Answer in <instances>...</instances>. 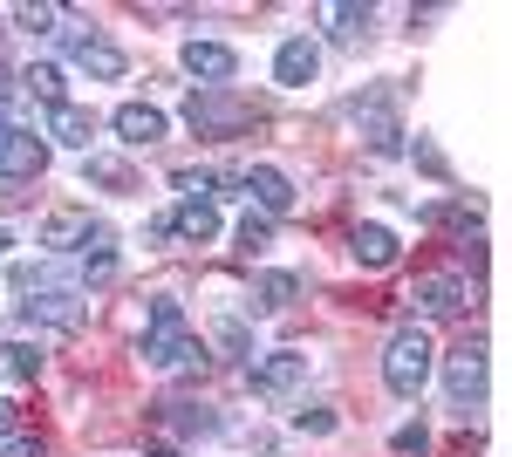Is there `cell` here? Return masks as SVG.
I'll return each mask as SVG.
<instances>
[{
	"instance_id": "obj_1",
	"label": "cell",
	"mask_w": 512,
	"mask_h": 457,
	"mask_svg": "<svg viewBox=\"0 0 512 457\" xmlns=\"http://www.w3.org/2000/svg\"><path fill=\"white\" fill-rule=\"evenodd\" d=\"M137 355H144L151 369H164V376H205V342L185 328L178 294H158V301H151V321H144Z\"/></svg>"
},
{
	"instance_id": "obj_2",
	"label": "cell",
	"mask_w": 512,
	"mask_h": 457,
	"mask_svg": "<svg viewBox=\"0 0 512 457\" xmlns=\"http://www.w3.org/2000/svg\"><path fill=\"white\" fill-rule=\"evenodd\" d=\"M431 369H437V348H431V328L424 321H403L390 335V348H383V389L390 396H417L424 382H431Z\"/></svg>"
},
{
	"instance_id": "obj_3",
	"label": "cell",
	"mask_w": 512,
	"mask_h": 457,
	"mask_svg": "<svg viewBox=\"0 0 512 457\" xmlns=\"http://www.w3.org/2000/svg\"><path fill=\"white\" fill-rule=\"evenodd\" d=\"M253 123V103L233 96V89H192L185 96V130L192 137H226V130H246Z\"/></svg>"
},
{
	"instance_id": "obj_4",
	"label": "cell",
	"mask_w": 512,
	"mask_h": 457,
	"mask_svg": "<svg viewBox=\"0 0 512 457\" xmlns=\"http://www.w3.org/2000/svg\"><path fill=\"white\" fill-rule=\"evenodd\" d=\"M410 301H417V314H431V321H451V314H465L478 301V280L458 273V267H431V273H417Z\"/></svg>"
},
{
	"instance_id": "obj_5",
	"label": "cell",
	"mask_w": 512,
	"mask_h": 457,
	"mask_svg": "<svg viewBox=\"0 0 512 457\" xmlns=\"http://www.w3.org/2000/svg\"><path fill=\"white\" fill-rule=\"evenodd\" d=\"M444 396H451L458 417H472L478 403H485V342H478V335L444 355Z\"/></svg>"
},
{
	"instance_id": "obj_6",
	"label": "cell",
	"mask_w": 512,
	"mask_h": 457,
	"mask_svg": "<svg viewBox=\"0 0 512 457\" xmlns=\"http://www.w3.org/2000/svg\"><path fill=\"white\" fill-rule=\"evenodd\" d=\"M246 376H253V396H260V403H294V396L308 389V355H301V348H274V355H260Z\"/></svg>"
},
{
	"instance_id": "obj_7",
	"label": "cell",
	"mask_w": 512,
	"mask_h": 457,
	"mask_svg": "<svg viewBox=\"0 0 512 457\" xmlns=\"http://www.w3.org/2000/svg\"><path fill=\"white\" fill-rule=\"evenodd\" d=\"M41 171H48V144H41L28 123H0V178L35 185Z\"/></svg>"
},
{
	"instance_id": "obj_8",
	"label": "cell",
	"mask_w": 512,
	"mask_h": 457,
	"mask_svg": "<svg viewBox=\"0 0 512 457\" xmlns=\"http://www.w3.org/2000/svg\"><path fill=\"white\" fill-rule=\"evenodd\" d=\"M82 314H89V301H82L76 287H48V294H35V301H21V328H82Z\"/></svg>"
},
{
	"instance_id": "obj_9",
	"label": "cell",
	"mask_w": 512,
	"mask_h": 457,
	"mask_svg": "<svg viewBox=\"0 0 512 457\" xmlns=\"http://www.w3.org/2000/svg\"><path fill=\"white\" fill-rule=\"evenodd\" d=\"M178 62H185V76H198L205 82V89H226V82L239 76V55L233 48H226V41H185V48H178Z\"/></svg>"
},
{
	"instance_id": "obj_10",
	"label": "cell",
	"mask_w": 512,
	"mask_h": 457,
	"mask_svg": "<svg viewBox=\"0 0 512 457\" xmlns=\"http://www.w3.org/2000/svg\"><path fill=\"white\" fill-rule=\"evenodd\" d=\"M110 130H117V144H130V151H151V144L171 137V116H164L158 103H123V110L110 116Z\"/></svg>"
},
{
	"instance_id": "obj_11",
	"label": "cell",
	"mask_w": 512,
	"mask_h": 457,
	"mask_svg": "<svg viewBox=\"0 0 512 457\" xmlns=\"http://www.w3.org/2000/svg\"><path fill=\"white\" fill-rule=\"evenodd\" d=\"M69 62H76L82 76H96V82H117L123 69H130V55H123L110 35H69Z\"/></svg>"
},
{
	"instance_id": "obj_12",
	"label": "cell",
	"mask_w": 512,
	"mask_h": 457,
	"mask_svg": "<svg viewBox=\"0 0 512 457\" xmlns=\"http://www.w3.org/2000/svg\"><path fill=\"white\" fill-rule=\"evenodd\" d=\"M41 144L89 151V144H96V110H89V103H55V110H48V130H41Z\"/></svg>"
},
{
	"instance_id": "obj_13",
	"label": "cell",
	"mask_w": 512,
	"mask_h": 457,
	"mask_svg": "<svg viewBox=\"0 0 512 457\" xmlns=\"http://www.w3.org/2000/svg\"><path fill=\"white\" fill-rule=\"evenodd\" d=\"M246 191H253V205H260V219H280V212H294V178L280 171V164H246Z\"/></svg>"
},
{
	"instance_id": "obj_14",
	"label": "cell",
	"mask_w": 512,
	"mask_h": 457,
	"mask_svg": "<svg viewBox=\"0 0 512 457\" xmlns=\"http://www.w3.org/2000/svg\"><path fill=\"white\" fill-rule=\"evenodd\" d=\"M315 76H321V48L308 35H287L274 48V82H280V89H308Z\"/></svg>"
},
{
	"instance_id": "obj_15",
	"label": "cell",
	"mask_w": 512,
	"mask_h": 457,
	"mask_svg": "<svg viewBox=\"0 0 512 457\" xmlns=\"http://www.w3.org/2000/svg\"><path fill=\"white\" fill-rule=\"evenodd\" d=\"M96 226H103V219H89V212H76V205H62V212L41 219V246H48V253H82V246L96 239Z\"/></svg>"
},
{
	"instance_id": "obj_16",
	"label": "cell",
	"mask_w": 512,
	"mask_h": 457,
	"mask_svg": "<svg viewBox=\"0 0 512 457\" xmlns=\"http://www.w3.org/2000/svg\"><path fill=\"white\" fill-rule=\"evenodd\" d=\"M158 430L198 444V437H219L226 423H219V410H205V403H158Z\"/></svg>"
},
{
	"instance_id": "obj_17",
	"label": "cell",
	"mask_w": 512,
	"mask_h": 457,
	"mask_svg": "<svg viewBox=\"0 0 512 457\" xmlns=\"http://www.w3.org/2000/svg\"><path fill=\"white\" fill-rule=\"evenodd\" d=\"M349 253H355V267L383 273V267H396V253H403V239H396L390 226H355V232H349Z\"/></svg>"
},
{
	"instance_id": "obj_18",
	"label": "cell",
	"mask_w": 512,
	"mask_h": 457,
	"mask_svg": "<svg viewBox=\"0 0 512 457\" xmlns=\"http://www.w3.org/2000/svg\"><path fill=\"white\" fill-rule=\"evenodd\" d=\"M321 21H328V41H342V48H362L369 28H376V14H369L362 0H335V7H321Z\"/></svg>"
},
{
	"instance_id": "obj_19",
	"label": "cell",
	"mask_w": 512,
	"mask_h": 457,
	"mask_svg": "<svg viewBox=\"0 0 512 457\" xmlns=\"http://www.w3.org/2000/svg\"><path fill=\"white\" fill-rule=\"evenodd\" d=\"M171 232H178V239H192V246H212V239H219V205H205V198H178Z\"/></svg>"
},
{
	"instance_id": "obj_20",
	"label": "cell",
	"mask_w": 512,
	"mask_h": 457,
	"mask_svg": "<svg viewBox=\"0 0 512 457\" xmlns=\"http://www.w3.org/2000/svg\"><path fill=\"white\" fill-rule=\"evenodd\" d=\"M417 219H424L431 232H458V239H472V232H478V205H465V198H431Z\"/></svg>"
},
{
	"instance_id": "obj_21",
	"label": "cell",
	"mask_w": 512,
	"mask_h": 457,
	"mask_svg": "<svg viewBox=\"0 0 512 457\" xmlns=\"http://www.w3.org/2000/svg\"><path fill=\"white\" fill-rule=\"evenodd\" d=\"M14 89H21L28 103H48V110H55V103H69V96H62V69H55V62H28V69L14 76Z\"/></svg>"
},
{
	"instance_id": "obj_22",
	"label": "cell",
	"mask_w": 512,
	"mask_h": 457,
	"mask_svg": "<svg viewBox=\"0 0 512 457\" xmlns=\"http://www.w3.org/2000/svg\"><path fill=\"white\" fill-rule=\"evenodd\" d=\"M294 294H301V280H294V273H260V280H253V307H260V314L294 307Z\"/></svg>"
},
{
	"instance_id": "obj_23",
	"label": "cell",
	"mask_w": 512,
	"mask_h": 457,
	"mask_svg": "<svg viewBox=\"0 0 512 457\" xmlns=\"http://www.w3.org/2000/svg\"><path fill=\"white\" fill-rule=\"evenodd\" d=\"M0 376H7V382H35L41 376V348L21 342V335H14V342H0Z\"/></svg>"
},
{
	"instance_id": "obj_24",
	"label": "cell",
	"mask_w": 512,
	"mask_h": 457,
	"mask_svg": "<svg viewBox=\"0 0 512 457\" xmlns=\"http://www.w3.org/2000/svg\"><path fill=\"white\" fill-rule=\"evenodd\" d=\"M267 246H274V219H260V212H246V219L233 226V253H239V260H260Z\"/></svg>"
},
{
	"instance_id": "obj_25",
	"label": "cell",
	"mask_w": 512,
	"mask_h": 457,
	"mask_svg": "<svg viewBox=\"0 0 512 457\" xmlns=\"http://www.w3.org/2000/svg\"><path fill=\"white\" fill-rule=\"evenodd\" d=\"M14 28H28V35H62V7H14Z\"/></svg>"
},
{
	"instance_id": "obj_26",
	"label": "cell",
	"mask_w": 512,
	"mask_h": 457,
	"mask_svg": "<svg viewBox=\"0 0 512 457\" xmlns=\"http://www.w3.org/2000/svg\"><path fill=\"white\" fill-rule=\"evenodd\" d=\"M171 185H178V198H205V205H219V178H212V171H178Z\"/></svg>"
},
{
	"instance_id": "obj_27",
	"label": "cell",
	"mask_w": 512,
	"mask_h": 457,
	"mask_svg": "<svg viewBox=\"0 0 512 457\" xmlns=\"http://www.w3.org/2000/svg\"><path fill=\"white\" fill-rule=\"evenodd\" d=\"M390 451L396 457H424V451H431V430H424V423H403V430L390 437Z\"/></svg>"
},
{
	"instance_id": "obj_28",
	"label": "cell",
	"mask_w": 512,
	"mask_h": 457,
	"mask_svg": "<svg viewBox=\"0 0 512 457\" xmlns=\"http://www.w3.org/2000/svg\"><path fill=\"white\" fill-rule=\"evenodd\" d=\"M89 178L110 191H130V164H117V157H89Z\"/></svg>"
},
{
	"instance_id": "obj_29",
	"label": "cell",
	"mask_w": 512,
	"mask_h": 457,
	"mask_svg": "<svg viewBox=\"0 0 512 457\" xmlns=\"http://www.w3.org/2000/svg\"><path fill=\"white\" fill-rule=\"evenodd\" d=\"M294 430H301V437H328V430H335V410H301Z\"/></svg>"
},
{
	"instance_id": "obj_30",
	"label": "cell",
	"mask_w": 512,
	"mask_h": 457,
	"mask_svg": "<svg viewBox=\"0 0 512 457\" xmlns=\"http://www.w3.org/2000/svg\"><path fill=\"white\" fill-rule=\"evenodd\" d=\"M219 342L233 348V355H253V335H246V328H239V321H219Z\"/></svg>"
},
{
	"instance_id": "obj_31",
	"label": "cell",
	"mask_w": 512,
	"mask_h": 457,
	"mask_svg": "<svg viewBox=\"0 0 512 457\" xmlns=\"http://www.w3.org/2000/svg\"><path fill=\"white\" fill-rule=\"evenodd\" d=\"M0 457H48V444H41V437H7Z\"/></svg>"
},
{
	"instance_id": "obj_32",
	"label": "cell",
	"mask_w": 512,
	"mask_h": 457,
	"mask_svg": "<svg viewBox=\"0 0 512 457\" xmlns=\"http://www.w3.org/2000/svg\"><path fill=\"white\" fill-rule=\"evenodd\" d=\"M144 239H151V246H171V239H178V232H171V212H158V219L144 226Z\"/></svg>"
},
{
	"instance_id": "obj_33",
	"label": "cell",
	"mask_w": 512,
	"mask_h": 457,
	"mask_svg": "<svg viewBox=\"0 0 512 457\" xmlns=\"http://www.w3.org/2000/svg\"><path fill=\"white\" fill-rule=\"evenodd\" d=\"M417 164H424V171H437V178H444V157H437V144H424V137H417Z\"/></svg>"
},
{
	"instance_id": "obj_34",
	"label": "cell",
	"mask_w": 512,
	"mask_h": 457,
	"mask_svg": "<svg viewBox=\"0 0 512 457\" xmlns=\"http://www.w3.org/2000/svg\"><path fill=\"white\" fill-rule=\"evenodd\" d=\"M14 423H21V410H14V403H7V396H0V444H7V437H14Z\"/></svg>"
},
{
	"instance_id": "obj_35",
	"label": "cell",
	"mask_w": 512,
	"mask_h": 457,
	"mask_svg": "<svg viewBox=\"0 0 512 457\" xmlns=\"http://www.w3.org/2000/svg\"><path fill=\"white\" fill-rule=\"evenodd\" d=\"M0 198H7V205H14V198H28V191L14 185V178H0Z\"/></svg>"
},
{
	"instance_id": "obj_36",
	"label": "cell",
	"mask_w": 512,
	"mask_h": 457,
	"mask_svg": "<svg viewBox=\"0 0 512 457\" xmlns=\"http://www.w3.org/2000/svg\"><path fill=\"white\" fill-rule=\"evenodd\" d=\"M7 246H14V239H7V226H0V253H7Z\"/></svg>"
},
{
	"instance_id": "obj_37",
	"label": "cell",
	"mask_w": 512,
	"mask_h": 457,
	"mask_svg": "<svg viewBox=\"0 0 512 457\" xmlns=\"http://www.w3.org/2000/svg\"><path fill=\"white\" fill-rule=\"evenodd\" d=\"M0 41H7V28H0Z\"/></svg>"
}]
</instances>
